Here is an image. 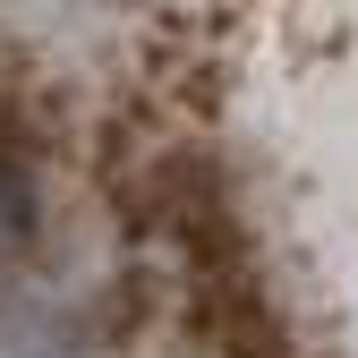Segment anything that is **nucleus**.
I'll return each mask as SVG.
<instances>
[{
    "label": "nucleus",
    "instance_id": "nucleus-1",
    "mask_svg": "<svg viewBox=\"0 0 358 358\" xmlns=\"http://www.w3.org/2000/svg\"><path fill=\"white\" fill-rule=\"evenodd\" d=\"M0 316L358 358V0H0Z\"/></svg>",
    "mask_w": 358,
    "mask_h": 358
}]
</instances>
